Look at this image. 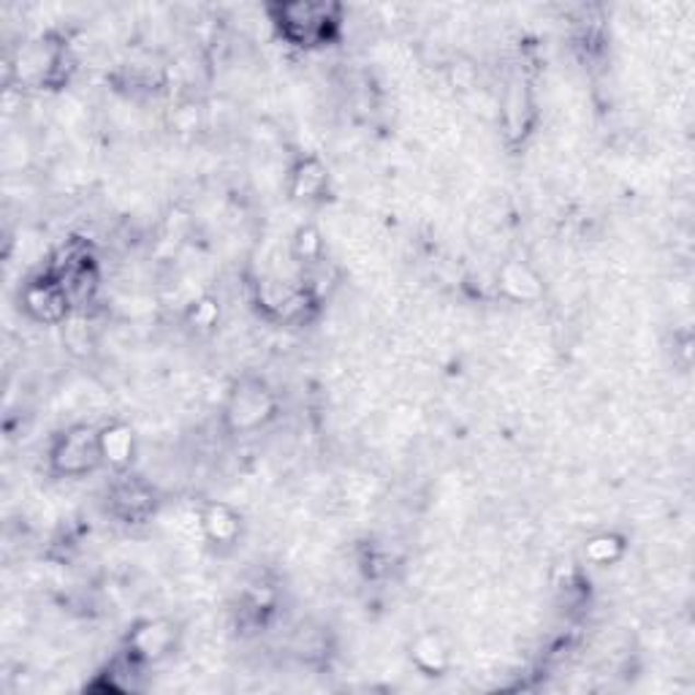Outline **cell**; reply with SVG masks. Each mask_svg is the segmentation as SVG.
<instances>
[{
  "instance_id": "5",
  "label": "cell",
  "mask_w": 695,
  "mask_h": 695,
  "mask_svg": "<svg viewBox=\"0 0 695 695\" xmlns=\"http://www.w3.org/2000/svg\"><path fill=\"white\" fill-rule=\"evenodd\" d=\"M66 60L63 44L55 42L53 36H42L36 42H27L25 47L16 53L14 71L16 77L25 82L49 84L60 73V66Z\"/></svg>"
},
{
  "instance_id": "2",
  "label": "cell",
  "mask_w": 695,
  "mask_h": 695,
  "mask_svg": "<svg viewBox=\"0 0 695 695\" xmlns=\"http://www.w3.org/2000/svg\"><path fill=\"white\" fill-rule=\"evenodd\" d=\"M278 414V399L269 392L262 378H240L231 386L223 405V421L231 432L251 435L262 429L269 418Z\"/></svg>"
},
{
  "instance_id": "11",
  "label": "cell",
  "mask_w": 695,
  "mask_h": 695,
  "mask_svg": "<svg viewBox=\"0 0 695 695\" xmlns=\"http://www.w3.org/2000/svg\"><path fill=\"white\" fill-rule=\"evenodd\" d=\"M112 508L126 522H144L155 511V497L137 478H126L112 491Z\"/></svg>"
},
{
  "instance_id": "4",
  "label": "cell",
  "mask_w": 695,
  "mask_h": 695,
  "mask_svg": "<svg viewBox=\"0 0 695 695\" xmlns=\"http://www.w3.org/2000/svg\"><path fill=\"white\" fill-rule=\"evenodd\" d=\"M71 297L66 293L63 282L55 278L53 273L33 278L22 288V308L42 324H60L69 318Z\"/></svg>"
},
{
  "instance_id": "15",
  "label": "cell",
  "mask_w": 695,
  "mask_h": 695,
  "mask_svg": "<svg viewBox=\"0 0 695 695\" xmlns=\"http://www.w3.org/2000/svg\"><path fill=\"white\" fill-rule=\"evenodd\" d=\"M218 318H220V304H218V299L201 297L199 302L190 304L188 321H190V326H194V329H201V332L212 329V326L218 324Z\"/></svg>"
},
{
  "instance_id": "10",
  "label": "cell",
  "mask_w": 695,
  "mask_h": 695,
  "mask_svg": "<svg viewBox=\"0 0 695 695\" xmlns=\"http://www.w3.org/2000/svg\"><path fill=\"white\" fill-rule=\"evenodd\" d=\"M497 286L513 302H535L544 293V282L535 275V269L530 264L517 262V258L497 269Z\"/></svg>"
},
{
  "instance_id": "8",
  "label": "cell",
  "mask_w": 695,
  "mask_h": 695,
  "mask_svg": "<svg viewBox=\"0 0 695 695\" xmlns=\"http://www.w3.org/2000/svg\"><path fill=\"white\" fill-rule=\"evenodd\" d=\"M329 188V169L321 158L308 155L302 161H297V166L291 169V183H288V194L293 201H318L321 196Z\"/></svg>"
},
{
  "instance_id": "1",
  "label": "cell",
  "mask_w": 695,
  "mask_h": 695,
  "mask_svg": "<svg viewBox=\"0 0 695 695\" xmlns=\"http://www.w3.org/2000/svg\"><path fill=\"white\" fill-rule=\"evenodd\" d=\"M269 22L282 42L297 49H321L337 42L343 31V5L315 0H288L267 5Z\"/></svg>"
},
{
  "instance_id": "9",
  "label": "cell",
  "mask_w": 695,
  "mask_h": 695,
  "mask_svg": "<svg viewBox=\"0 0 695 695\" xmlns=\"http://www.w3.org/2000/svg\"><path fill=\"white\" fill-rule=\"evenodd\" d=\"M101 438V456L104 465L115 467V471H126L131 467L134 456H137V435L126 421H112L99 429Z\"/></svg>"
},
{
  "instance_id": "6",
  "label": "cell",
  "mask_w": 695,
  "mask_h": 695,
  "mask_svg": "<svg viewBox=\"0 0 695 695\" xmlns=\"http://www.w3.org/2000/svg\"><path fill=\"white\" fill-rule=\"evenodd\" d=\"M174 644H177V625L169 619H147L128 636V652L141 663H155L172 652Z\"/></svg>"
},
{
  "instance_id": "12",
  "label": "cell",
  "mask_w": 695,
  "mask_h": 695,
  "mask_svg": "<svg viewBox=\"0 0 695 695\" xmlns=\"http://www.w3.org/2000/svg\"><path fill=\"white\" fill-rule=\"evenodd\" d=\"M410 660L424 676H443L451 665L449 647L438 633H421L410 644Z\"/></svg>"
},
{
  "instance_id": "14",
  "label": "cell",
  "mask_w": 695,
  "mask_h": 695,
  "mask_svg": "<svg viewBox=\"0 0 695 695\" xmlns=\"http://www.w3.org/2000/svg\"><path fill=\"white\" fill-rule=\"evenodd\" d=\"M291 253L299 264H318L324 256V240H321L318 229L313 225H299L297 234H293Z\"/></svg>"
},
{
  "instance_id": "3",
  "label": "cell",
  "mask_w": 695,
  "mask_h": 695,
  "mask_svg": "<svg viewBox=\"0 0 695 695\" xmlns=\"http://www.w3.org/2000/svg\"><path fill=\"white\" fill-rule=\"evenodd\" d=\"M49 465H53V471L58 476L66 478L88 476L95 467L104 465L99 429L88 427V424H77V427L63 429L53 440V445H49Z\"/></svg>"
},
{
  "instance_id": "13",
  "label": "cell",
  "mask_w": 695,
  "mask_h": 695,
  "mask_svg": "<svg viewBox=\"0 0 695 695\" xmlns=\"http://www.w3.org/2000/svg\"><path fill=\"white\" fill-rule=\"evenodd\" d=\"M625 555V538L617 533H598L584 544V557L598 568L617 563Z\"/></svg>"
},
{
  "instance_id": "7",
  "label": "cell",
  "mask_w": 695,
  "mask_h": 695,
  "mask_svg": "<svg viewBox=\"0 0 695 695\" xmlns=\"http://www.w3.org/2000/svg\"><path fill=\"white\" fill-rule=\"evenodd\" d=\"M201 533L215 549H231L242 535V517L225 502H209L201 508Z\"/></svg>"
}]
</instances>
